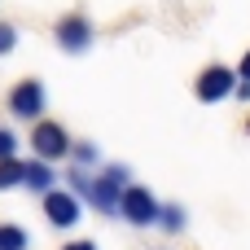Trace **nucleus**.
Returning a JSON list of instances; mask_svg holds the SVG:
<instances>
[{
	"label": "nucleus",
	"instance_id": "1",
	"mask_svg": "<svg viewBox=\"0 0 250 250\" xmlns=\"http://www.w3.org/2000/svg\"><path fill=\"white\" fill-rule=\"evenodd\" d=\"M119 215H123L132 229H149V224H158V198H154L145 185H123V193H119Z\"/></svg>",
	"mask_w": 250,
	"mask_h": 250
},
{
	"label": "nucleus",
	"instance_id": "2",
	"mask_svg": "<svg viewBox=\"0 0 250 250\" xmlns=\"http://www.w3.org/2000/svg\"><path fill=\"white\" fill-rule=\"evenodd\" d=\"M123 185H127V167H105L97 180H88L83 198H88L101 215H114V211H119V193H123Z\"/></svg>",
	"mask_w": 250,
	"mask_h": 250
},
{
	"label": "nucleus",
	"instance_id": "3",
	"mask_svg": "<svg viewBox=\"0 0 250 250\" xmlns=\"http://www.w3.org/2000/svg\"><path fill=\"white\" fill-rule=\"evenodd\" d=\"M233 88H237V70H233V66H224V62H211V66L198 75L193 97H198V101H207V105H215V101L233 97Z\"/></svg>",
	"mask_w": 250,
	"mask_h": 250
},
{
	"label": "nucleus",
	"instance_id": "4",
	"mask_svg": "<svg viewBox=\"0 0 250 250\" xmlns=\"http://www.w3.org/2000/svg\"><path fill=\"white\" fill-rule=\"evenodd\" d=\"M31 149L40 154V163H48V158L70 154V136H66L62 123H53V119H35V127H31Z\"/></svg>",
	"mask_w": 250,
	"mask_h": 250
},
{
	"label": "nucleus",
	"instance_id": "5",
	"mask_svg": "<svg viewBox=\"0 0 250 250\" xmlns=\"http://www.w3.org/2000/svg\"><path fill=\"white\" fill-rule=\"evenodd\" d=\"M9 110H13L18 119H40V114H44V83H40V79H22V83H13V92H9Z\"/></svg>",
	"mask_w": 250,
	"mask_h": 250
},
{
	"label": "nucleus",
	"instance_id": "6",
	"mask_svg": "<svg viewBox=\"0 0 250 250\" xmlns=\"http://www.w3.org/2000/svg\"><path fill=\"white\" fill-rule=\"evenodd\" d=\"M44 215L53 229H75L79 224V198L66 193V189H48L44 193Z\"/></svg>",
	"mask_w": 250,
	"mask_h": 250
},
{
	"label": "nucleus",
	"instance_id": "7",
	"mask_svg": "<svg viewBox=\"0 0 250 250\" xmlns=\"http://www.w3.org/2000/svg\"><path fill=\"white\" fill-rule=\"evenodd\" d=\"M57 44H62L66 53H88V44H92V22H88L83 13H66V18L57 22Z\"/></svg>",
	"mask_w": 250,
	"mask_h": 250
},
{
	"label": "nucleus",
	"instance_id": "8",
	"mask_svg": "<svg viewBox=\"0 0 250 250\" xmlns=\"http://www.w3.org/2000/svg\"><path fill=\"white\" fill-rule=\"evenodd\" d=\"M22 185H31V189H40V193L53 189V167L40 163V158H35V163H22Z\"/></svg>",
	"mask_w": 250,
	"mask_h": 250
},
{
	"label": "nucleus",
	"instance_id": "9",
	"mask_svg": "<svg viewBox=\"0 0 250 250\" xmlns=\"http://www.w3.org/2000/svg\"><path fill=\"white\" fill-rule=\"evenodd\" d=\"M185 224H189V211H185L180 202L158 207V229H167V233H185Z\"/></svg>",
	"mask_w": 250,
	"mask_h": 250
},
{
	"label": "nucleus",
	"instance_id": "10",
	"mask_svg": "<svg viewBox=\"0 0 250 250\" xmlns=\"http://www.w3.org/2000/svg\"><path fill=\"white\" fill-rule=\"evenodd\" d=\"M13 185H22V163L18 158H0V193L13 189Z\"/></svg>",
	"mask_w": 250,
	"mask_h": 250
},
{
	"label": "nucleus",
	"instance_id": "11",
	"mask_svg": "<svg viewBox=\"0 0 250 250\" xmlns=\"http://www.w3.org/2000/svg\"><path fill=\"white\" fill-rule=\"evenodd\" d=\"M0 250H26V233L18 224H0Z\"/></svg>",
	"mask_w": 250,
	"mask_h": 250
},
{
	"label": "nucleus",
	"instance_id": "12",
	"mask_svg": "<svg viewBox=\"0 0 250 250\" xmlns=\"http://www.w3.org/2000/svg\"><path fill=\"white\" fill-rule=\"evenodd\" d=\"M13 44H18V31H13L9 22H0V57H9V53H13Z\"/></svg>",
	"mask_w": 250,
	"mask_h": 250
},
{
	"label": "nucleus",
	"instance_id": "13",
	"mask_svg": "<svg viewBox=\"0 0 250 250\" xmlns=\"http://www.w3.org/2000/svg\"><path fill=\"white\" fill-rule=\"evenodd\" d=\"M13 154H18V136L9 127H0V158H13Z\"/></svg>",
	"mask_w": 250,
	"mask_h": 250
},
{
	"label": "nucleus",
	"instance_id": "14",
	"mask_svg": "<svg viewBox=\"0 0 250 250\" xmlns=\"http://www.w3.org/2000/svg\"><path fill=\"white\" fill-rule=\"evenodd\" d=\"M75 163H83V167H88V163H97V145H92V141H79V149H75Z\"/></svg>",
	"mask_w": 250,
	"mask_h": 250
},
{
	"label": "nucleus",
	"instance_id": "15",
	"mask_svg": "<svg viewBox=\"0 0 250 250\" xmlns=\"http://www.w3.org/2000/svg\"><path fill=\"white\" fill-rule=\"evenodd\" d=\"M237 79L250 83V48H246V57H242V66H237Z\"/></svg>",
	"mask_w": 250,
	"mask_h": 250
},
{
	"label": "nucleus",
	"instance_id": "16",
	"mask_svg": "<svg viewBox=\"0 0 250 250\" xmlns=\"http://www.w3.org/2000/svg\"><path fill=\"white\" fill-rule=\"evenodd\" d=\"M62 250H97V242H88V237H83V242H70V246H62Z\"/></svg>",
	"mask_w": 250,
	"mask_h": 250
},
{
	"label": "nucleus",
	"instance_id": "17",
	"mask_svg": "<svg viewBox=\"0 0 250 250\" xmlns=\"http://www.w3.org/2000/svg\"><path fill=\"white\" fill-rule=\"evenodd\" d=\"M246 132H250V123H246Z\"/></svg>",
	"mask_w": 250,
	"mask_h": 250
}]
</instances>
